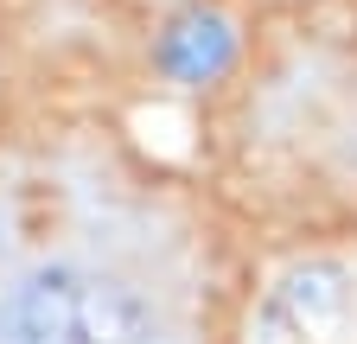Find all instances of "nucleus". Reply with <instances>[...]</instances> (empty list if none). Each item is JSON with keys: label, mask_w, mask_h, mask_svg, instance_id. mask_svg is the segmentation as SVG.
Returning <instances> with one entry per match:
<instances>
[{"label": "nucleus", "mask_w": 357, "mask_h": 344, "mask_svg": "<svg viewBox=\"0 0 357 344\" xmlns=\"http://www.w3.org/2000/svg\"><path fill=\"white\" fill-rule=\"evenodd\" d=\"M147 306L89 268H38L0 299V344H147Z\"/></svg>", "instance_id": "nucleus-1"}, {"label": "nucleus", "mask_w": 357, "mask_h": 344, "mask_svg": "<svg viewBox=\"0 0 357 344\" xmlns=\"http://www.w3.org/2000/svg\"><path fill=\"white\" fill-rule=\"evenodd\" d=\"M230 58H236V32H230V19H223V13L192 7V13H178V19L160 32V64H166V77H178V83H211V77L230 70Z\"/></svg>", "instance_id": "nucleus-2"}]
</instances>
